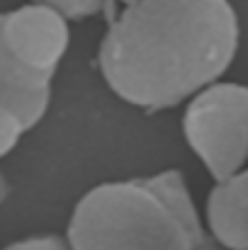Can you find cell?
<instances>
[{
    "mask_svg": "<svg viewBox=\"0 0 248 250\" xmlns=\"http://www.w3.org/2000/svg\"><path fill=\"white\" fill-rule=\"evenodd\" d=\"M27 131L29 126L24 124V119L7 104H0V158L10 156Z\"/></svg>",
    "mask_w": 248,
    "mask_h": 250,
    "instance_id": "6",
    "label": "cell"
},
{
    "mask_svg": "<svg viewBox=\"0 0 248 250\" xmlns=\"http://www.w3.org/2000/svg\"><path fill=\"white\" fill-rule=\"evenodd\" d=\"M244 250H248V248H244Z\"/></svg>",
    "mask_w": 248,
    "mask_h": 250,
    "instance_id": "11",
    "label": "cell"
},
{
    "mask_svg": "<svg viewBox=\"0 0 248 250\" xmlns=\"http://www.w3.org/2000/svg\"><path fill=\"white\" fill-rule=\"evenodd\" d=\"M68 17L42 2L0 12V104L15 109L29 131L51 104V81L71 42Z\"/></svg>",
    "mask_w": 248,
    "mask_h": 250,
    "instance_id": "3",
    "label": "cell"
},
{
    "mask_svg": "<svg viewBox=\"0 0 248 250\" xmlns=\"http://www.w3.org/2000/svg\"><path fill=\"white\" fill-rule=\"evenodd\" d=\"M119 2H127V0H119Z\"/></svg>",
    "mask_w": 248,
    "mask_h": 250,
    "instance_id": "10",
    "label": "cell"
},
{
    "mask_svg": "<svg viewBox=\"0 0 248 250\" xmlns=\"http://www.w3.org/2000/svg\"><path fill=\"white\" fill-rule=\"evenodd\" d=\"M214 182L204 204V226L212 241L226 250L248 248V166Z\"/></svg>",
    "mask_w": 248,
    "mask_h": 250,
    "instance_id": "5",
    "label": "cell"
},
{
    "mask_svg": "<svg viewBox=\"0 0 248 250\" xmlns=\"http://www.w3.org/2000/svg\"><path fill=\"white\" fill-rule=\"evenodd\" d=\"M200 250H214V246H209V248H200Z\"/></svg>",
    "mask_w": 248,
    "mask_h": 250,
    "instance_id": "9",
    "label": "cell"
},
{
    "mask_svg": "<svg viewBox=\"0 0 248 250\" xmlns=\"http://www.w3.org/2000/svg\"><path fill=\"white\" fill-rule=\"evenodd\" d=\"M68 250H200L214 241L180 170L95 185L76 202Z\"/></svg>",
    "mask_w": 248,
    "mask_h": 250,
    "instance_id": "2",
    "label": "cell"
},
{
    "mask_svg": "<svg viewBox=\"0 0 248 250\" xmlns=\"http://www.w3.org/2000/svg\"><path fill=\"white\" fill-rule=\"evenodd\" d=\"M239 37L229 0H127L110 17L97 68L117 97L161 112L219 81Z\"/></svg>",
    "mask_w": 248,
    "mask_h": 250,
    "instance_id": "1",
    "label": "cell"
},
{
    "mask_svg": "<svg viewBox=\"0 0 248 250\" xmlns=\"http://www.w3.org/2000/svg\"><path fill=\"white\" fill-rule=\"evenodd\" d=\"M29 2L49 5V7L59 10L61 15H66L68 20H83V17H90V15L107 10L114 0H29Z\"/></svg>",
    "mask_w": 248,
    "mask_h": 250,
    "instance_id": "7",
    "label": "cell"
},
{
    "mask_svg": "<svg viewBox=\"0 0 248 250\" xmlns=\"http://www.w3.org/2000/svg\"><path fill=\"white\" fill-rule=\"evenodd\" d=\"M0 250H68V243L64 236H27L20 241L7 243Z\"/></svg>",
    "mask_w": 248,
    "mask_h": 250,
    "instance_id": "8",
    "label": "cell"
},
{
    "mask_svg": "<svg viewBox=\"0 0 248 250\" xmlns=\"http://www.w3.org/2000/svg\"><path fill=\"white\" fill-rule=\"evenodd\" d=\"M182 134L214 180L248 166V85L219 83L187 100Z\"/></svg>",
    "mask_w": 248,
    "mask_h": 250,
    "instance_id": "4",
    "label": "cell"
}]
</instances>
